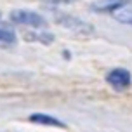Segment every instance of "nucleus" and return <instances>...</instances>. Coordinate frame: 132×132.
<instances>
[{
	"instance_id": "f257e3e1",
	"label": "nucleus",
	"mask_w": 132,
	"mask_h": 132,
	"mask_svg": "<svg viewBox=\"0 0 132 132\" xmlns=\"http://www.w3.org/2000/svg\"><path fill=\"white\" fill-rule=\"evenodd\" d=\"M57 23L61 26L68 28L70 31L77 33V35H92L94 33L92 24H89L85 21H80L78 18H73V16H57Z\"/></svg>"
},
{
	"instance_id": "20e7f679",
	"label": "nucleus",
	"mask_w": 132,
	"mask_h": 132,
	"mask_svg": "<svg viewBox=\"0 0 132 132\" xmlns=\"http://www.w3.org/2000/svg\"><path fill=\"white\" fill-rule=\"evenodd\" d=\"M31 122L35 123H40V125H54V127H64L63 125V122L57 118H52V117H47V115H42V113H35L30 117Z\"/></svg>"
},
{
	"instance_id": "7ed1b4c3",
	"label": "nucleus",
	"mask_w": 132,
	"mask_h": 132,
	"mask_svg": "<svg viewBox=\"0 0 132 132\" xmlns=\"http://www.w3.org/2000/svg\"><path fill=\"white\" fill-rule=\"evenodd\" d=\"M106 80H108V84L113 87V89H117V90H123L127 87L130 85L132 82V77L129 70H123V68H115L111 71L106 75Z\"/></svg>"
},
{
	"instance_id": "0eeeda50",
	"label": "nucleus",
	"mask_w": 132,
	"mask_h": 132,
	"mask_svg": "<svg viewBox=\"0 0 132 132\" xmlns=\"http://www.w3.org/2000/svg\"><path fill=\"white\" fill-rule=\"evenodd\" d=\"M52 2H75V0H52Z\"/></svg>"
},
{
	"instance_id": "39448f33",
	"label": "nucleus",
	"mask_w": 132,
	"mask_h": 132,
	"mask_svg": "<svg viewBox=\"0 0 132 132\" xmlns=\"http://www.w3.org/2000/svg\"><path fill=\"white\" fill-rule=\"evenodd\" d=\"M16 42V33L12 31V28L0 24V45H12Z\"/></svg>"
},
{
	"instance_id": "f03ea898",
	"label": "nucleus",
	"mask_w": 132,
	"mask_h": 132,
	"mask_svg": "<svg viewBox=\"0 0 132 132\" xmlns=\"http://www.w3.org/2000/svg\"><path fill=\"white\" fill-rule=\"evenodd\" d=\"M11 21L18 23V24H28L33 28H44L47 24L40 14L31 12V11H14V12H11Z\"/></svg>"
},
{
	"instance_id": "423d86ee",
	"label": "nucleus",
	"mask_w": 132,
	"mask_h": 132,
	"mask_svg": "<svg viewBox=\"0 0 132 132\" xmlns=\"http://www.w3.org/2000/svg\"><path fill=\"white\" fill-rule=\"evenodd\" d=\"M113 16H115L117 21L132 26V7H120L117 11H113Z\"/></svg>"
}]
</instances>
